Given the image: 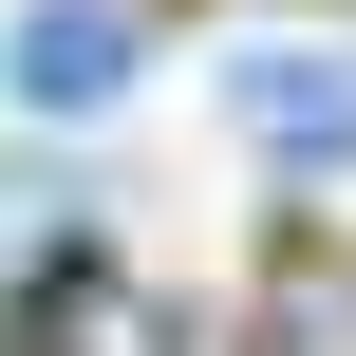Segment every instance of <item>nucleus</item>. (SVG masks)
<instances>
[{
	"label": "nucleus",
	"instance_id": "nucleus-1",
	"mask_svg": "<svg viewBox=\"0 0 356 356\" xmlns=\"http://www.w3.org/2000/svg\"><path fill=\"white\" fill-rule=\"evenodd\" d=\"M225 113H244V150L300 169V188L356 169V56H319V38H244V56H225Z\"/></svg>",
	"mask_w": 356,
	"mask_h": 356
},
{
	"label": "nucleus",
	"instance_id": "nucleus-3",
	"mask_svg": "<svg viewBox=\"0 0 356 356\" xmlns=\"http://www.w3.org/2000/svg\"><path fill=\"white\" fill-rule=\"evenodd\" d=\"M0 356H188V319H169L150 282H113V263H75V244H56V263H38V300L0 319Z\"/></svg>",
	"mask_w": 356,
	"mask_h": 356
},
{
	"label": "nucleus",
	"instance_id": "nucleus-2",
	"mask_svg": "<svg viewBox=\"0 0 356 356\" xmlns=\"http://www.w3.org/2000/svg\"><path fill=\"white\" fill-rule=\"evenodd\" d=\"M150 75V0H19L0 19V94L19 113H113Z\"/></svg>",
	"mask_w": 356,
	"mask_h": 356
}]
</instances>
